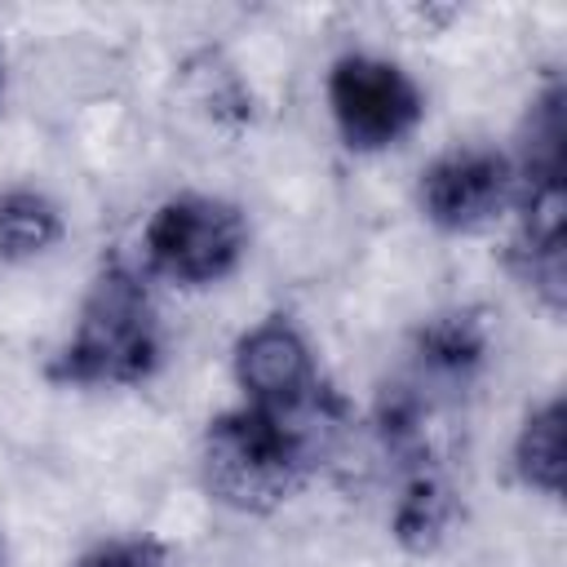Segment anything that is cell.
I'll list each match as a JSON object with an SVG mask.
<instances>
[{
    "label": "cell",
    "mask_w": 567,
    "mask_h": 567,
    "mask_svg": "<svg viewBox=\"0 0 567 567\" xmlns=\"http://www.w3.org/2000/svg\"><path fill=\"white\" fill-rule=\"evenodd\" d=\"M341 421V399L310 412H266L252 403H230L199 430V492L230 514L266 518L310 483V474L332 452Z\"/></svg>",
    "instance_id": "1"
},
{
    "label": "cell",
    "mask_w": 567,
    "mask_h": 567,
    "mask_svg": "<svg viewBox=\"0 0 567 567\" xmlns=\"http://www.w3.org/2000/svg\"><path fill=\"white\" fill-rule=\"evenodd\" d=\"M168 332L142 266L106 257L71 319V332L49 354L44 377L62 390H142L164 372Z\"/></svg>",
    "instance_id": "2"
},
{
    "label": "cell",
    "mask_w": 567,
    "mask_h": 567,
    "mask_svg": "<svg viewBox=\"0 0 567 567\" xmlns=\"http://www.w3.org/2000/svg\"><path fill=\"white\" fill-rule=\"evenodd\" d=\"M252 252V221L239 199L213 190L164 195L142 226V270L173 288L199 292L239 275Z\"/></svg>",
    "instance_id": "3"
},
{
    "label": "cell",
    "mask_w": 567,
    "mask_h": 567,
    "mask_svg": "<svg viewBox=\"0 0 567 567\" xmlns=\"http://www.w3.org/2000/svg\"><path fill=\"white\" fill-rule=\"evenodd\" d=\"M323 102L350 155H385L425 124V89L416 75L372 49H346L328 62Z\"/></svg>",
    "instance_id": "4"
},
{
    "label": "cell",
    "mask_w": 567,
    "mask_h": 567,
    "mask_svg": "<svg viewBox=\"0 0 567 567\" xmlns=\"http://www.w3.org/2000/svg\"><path fill=\"white\" fill-rule=\"evenodd\" d=\"M230 381L239 390V403L266 412H310L341 399L323 377L310 332L288 310H270L235 337Z\"/></svg>",
    "instance_id": "5"
},
{
    "label": "cell",
    "mask_w": 567,
    "mask_h": 567,
    "mask_svg": "<svg viewBox=\"0 0 567 567\" xmlns=\"http://www.w3.org/2000/svg\"><path fill=\"white\" fill-rule=\"evenodd\" d=\"M514 204V159L501 146L456 142L416 173V213L439 235H478Z\"/></svg>",
    "instance_id": "6"
},
{
    "label": "cell",
    "mask_w": 567,
    "mask_h": 567,
    "mask_svg": "<svg viewBox=\"0 0 567 567\" xmlns=\"http://www.w3.org/2000/svg\"><path fill=\"white\" fill-rule=\"evenodd\" d=\"M509 239L501 248V266L505 275L532 292V301L545 315H563L567 306V248H563V230H567V195H563V177H514V204H509Z\"/></svg>",
    "instance_id": "7"
},
{
    "label": "cell",
    "mask_w": 567,
    "mask_h": 567,
    "mask_svg": "<svg viewBox=\"0 0 567 567\" xmlns=\"http://www.w3.org/2000/svg\"><path fill=\"white\" fill-rule=\"evenodd\" d=\"M487 350H492V337H487L483 310L474 306L439 310L412 332V346H408L412 381L430 390H461L483 372Z\"/></svg>",
    "instance_id": "8"
},
{
    "label": "cell",
    "mask_w": 567,
    "mask_h": 567,
    "mask_svg": "<svg viewBox=\"0 0 567 567\" xmlns=\"http://www.w3.org/2000/svg\"><path fill=\"white\" fill-rule=\"evenodd\" d=\"M461 523V492L447 478V470L439 461H421V465H403L394 505H390V536L425 558L434 549L447 545V536Z\"/></svg>",
    "instance_id": "9"
},
{
    "label": "cell",
    "mask_w": 567,
    "mask_h": 567,
    "mask_svg": "<svg viewBox=\"0 0 567 567\" xmlns=\"http://www.w3.org/2000/svg\"><path fill=\"white\" fill-rule=\"evenodd\" d=\"M509 474L532 496H563V394H549L523 412L509 443Z\"/></svg>",
    "instance_id": "10"
},
{
    "label": "cell",
    "mask_w": 567,
    "mask_h": 567,
    "mask_svg": "<svg viewBox=\"0 0 567 567\" xmlns=\"http://www.w3.org/2000/svg\"><path fill=\"white\" fill-rule=\"evenodd\" d=\"M66 235L62 204L27 182H13L0 190V261L27 266L49 257Z\"/></svg>",
    "instance_id": "11"
},
{
    "label": "cell",
    "mask_w": 567,
    "mask_h": 567,
    "mask_svg": "<svg viewBox=\"0 0 567 567\" xmlns=\"http://www.w3.org/2000/svg\"><path fill=\"white\" fill-rule=\"evenodd\" d=\"M71 567H177V558L168 540L151 532H124V536H102L89 549H80Z\"/></svg>",
    "instance_id": "12"
},
{
    "label": "cell",
    "mask_w": 567,
    "mask_h": 567,
    "mask_svg": "<svg viewBox=\"0 0 567 567\" xmlns=\"http://www.w3.org/2000/svg\"><path fill=\"white\" fill-rule=\"evenodd\" d=\"M9 563V549H4V532H0V567Z\"/></svg>",
    "instance_id": "13"
},
{
    "label": "cell",
    "mask_w": 567,
    "mask_h": 567,
    "mask_svg": "<svg viewBox=\"0 0 567 567\" xmlns=\"http://www.w3.org/2000/svg\"><path fill=\"white\" fill-rule=\"evenodd\" d=\"M0 97H4V53H0Z\"/></svg>",
    "instance_id": "14"
}]
</instances>
